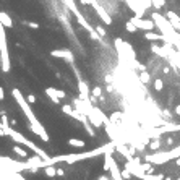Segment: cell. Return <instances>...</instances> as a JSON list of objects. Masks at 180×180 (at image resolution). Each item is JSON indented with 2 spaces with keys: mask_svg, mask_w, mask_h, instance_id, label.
<instances>
[{
  "mask_svg": "<svg viewBox=\"0 0 180 180\" xmlns=\"http://www.w3.org/2000/svg\"><path fill=\"white\" fill-rule=\"evenodd\" d=\"M12 94H13V98L16 99V102H18V105H20V109L23 110V114H25V117L28 119V122H29V130L34 133V135H37L39 138L42 140V141H49V135H47V132H46V128L42 127V123L37 120V117L34 115V112H33V109H31V104L26 101V98L21 94V91L20 89H12Z\"/></svg>",
  "mask_w": 180,
  "mask_h": 180,
  "instance_id": "1",
  "label": "cell"
},
{
  "mask_svg": "<svg viewBox=\"0 0 180 180\" xmlns=\"http://www.w3.org/2000/svg\"><path fill=\"white\" fill-rule=\"evenodd\" d=\"M5 133H7V135H8V136L13 140L15 143H20V144L26 146V148H29L31 151H34V153H36L37 156H41L42 159H47V157H49V154H47L44 149H41V148H39V146H36L34 143L31 141V140H28V138L25 136V135H21L20 132L13 130L12 127H5Z\"/></svg>",
  "mask_w": 180,
  "mask_h": 180,
  "instance_id": "2",
  "label": "cell"
},
{
  "mask_svg": "<svg viewBox=\"0 0 180 180\" xmlns=\"http://www.w3.org/2000/svg\"><path fill=\"white\" fill-rule=\"evenodd\" d=\"M0 67L5 73L10 71V68H12V62H10L8 55V44H7V31H5L2 21H0Z\"/></svg>",
  "mask_w": 180,
  "mask_h": 180,
  "instance_id": "3",
  "label": "cell"
},
{
  "mask_svg": "<svg viewBox=\"0 0 180 180\" xmlns=\"http://www.w3.org/2000/svg\"><path fill=\"white\" fill-rule=\"evenodd\" d=\"M73 73H75V76L78 78V91H80V98L81 99H89V98H91V96H89V88H88L86 81L81 78L80 70H78L75 65H73Z\"/></svg>",
  "mask_w": 180,
  "mask_h": 180,
  "instance_id": "4",
  "label": "cell"
},
{
  "mask_svg": "<svg viewBox=\"0 0 180 180\" xmlns=\"http://www.w3.org/2000/svg\"><path fill=\"white\" fill-rule=\"evenodd\" d=\"M50 55L55 59H62V60H65V62H68V63H73L75 62V57H73V52L68 49H55L50 52Z\"/></svg>",
  "mask_w": 180,
  "mask_h": 180,
  "instance_id": "5",
  "label": "cell"
},
{
  "mask_svg": "<svg viewBox=\"0 0 180 180\" xmlns=\"http://www.w3.org/2000/svg\"><path fill=\"white\" fill-rule=\"evenodd\" d=\"M46 94L49 96V99L52 101L54 104H60V101L63 99L67 94H65V91H62V89H57V88H46Z\"/></svg>",
  "mask_w": 180,
  "mask_h": 180,
  "instance_id": "6",
  "label": "cell"
},
{
  "mask_svg": "<svg viewBox=\"0 0 180 180\" xmlns=\"http://www.w3.org/2000/svg\"><path fill=\"white\" fill-rule=\"evenodd\" d=\"M0 21H2V25L5 28H12L13 26V20L10 18V16L5 13V12H0Z\"/></svg>",
  "mask_w": 180,
  "mask_h": 180,
  "instance_id": "7",
  "label": "cell"
},
{
  "mask_svg": "<svg viewBox=\"0 0 180 180\" xmlns=\"http://www.w3.org/2000/svg\"><path fill=\"white\" fill-rule=\"evenodd\" d=\"M12 149H13V151H15V153L18 154L20 157H23V159H28V151L21 148V146H20V143L13 144V148H12Z\"/></svg>",
  "mask_w": 180,
  "mask_h": 180,
  "instance_id": "8",
  "label": "cell"
},
{
  "mask_svg": "<svg viewBox=\"0 0 180 180\" xmlns=\"http://www.w3.org/2000/svg\"><path fill=\"white\" fill-rule=\"evenodd\" d=\"M68 144L73 146V148H84V146H86V143H84L83 140H78V138H71V140H68Z\"/></svg>",
  "mask_w": 180,
  "mask_h": 180,
  "instance_id": "9",
  "label": "cell"
},
{
  "mask_svg": "<svg viewBox=\"0 0 180 180\" xmlns=\"http://www.w3.org/2000/svg\"><path fill=\"white\" fill-rule=\"evenodd\" d=\"M44 170H46L47 177H55V175H57V169H55L54 166H46V167H44Z\"/></svg>",
  "mask_w": 180,
  "mask_h": 180,
  "instance_id": "10",
  "label": "cell"
},
{
  "mask_svg": "<svg viewBox=\"0 0 180 180\" xmlns=\"http://www.w3.org/2000/svg\"><path fill=\"white\" fill-rule=\"evenodd\" d=\"M62 110H63L67 115H71L73 110H75V107H73V105H70V104H63V105H62Z\"/></svg>",
  "mask_w": 180,
  "mask_h": 180,
  "instance_id": "11",
  "label": "cell"
},
{
  "mask_svg": "<svg viewBox=\"0 0 180 180\" xmlns=\"http://www.w3.org/2000/svg\"><path fill=\"white\" fill-rule=\"evenodd\" d=\"M0 122H2L3 128H5V127H10V123H8V119H7V115H5V112H2V119H0Z\"/></svg>",
  "mask_w": 180,
  "mask_h": 180,
  "instance_id": "12",
  "label": "cell"
},
{
  "mask_svg": "<svg viewBox=\"0 0 180 180\" xmlns=\"http://www.w3.org/2000/svg\"><path fill=\"white\" fill-rule=\"evenodd\" d=\"M23 23H25V25H28V26L31 28V29H37V28H39V25H37V23H34V21H23Z\"/></svg>",
  "mask_w": 180,
  "mask_h": 180,
  "instance_id": "13",
  "label": "cell"
},
{
  "mask_svg": "<svg viewBox=\"0 0 180 180\" xmlns=\"http://www.w3.org/2000/svg\"><path fill=\"white\" fill-rule=\"evenodd\" d=\"M26 101H28L29 104H34V102H36V96H34V94H28V96H26Z\"/></svg>",
  "mask_w": 180,
  "mask_h": 180,
  "instance_id": "14",
  "label": "cell"
},
{
  "mask_svg": "<svg viewBox=\"0 0 180 180\" xmlns=\"http://www.w3.org/2000/svg\"><path fill=\"white\" fill-rule=\"evenodd\" d=\"M93 96L101 99V88H94V89H93Z\"/></svg>",
  "mask_w": 180,
  "mask_h": 180,
  "instance_id": "15",
  "label": "cell"
},
{
  "mask_svg": "<svg viewBox=\"0 0 180 180\" xmlns=\"http://www.w3.org/2000/svg\"><path fill=\"white\" fill-rule=\"evenodd\" d=\"M0 136H7V133H5V128L2 125V122H0Z\"/></svg>",
  "mask_w": 180,
  "mask_h": 180,
  "instance_id": "16",
  "label": "cell"
},
{
  "mask_svg": "<svg viewBox=\"0 0 180 180\" xmlns=\"http://www.w3.org/2000/svg\"><path fill=\"white\" fill-rule=\"evenodd\" d=\"M5 99V91H3V88L0 86V101H3Z\"/></svg>",
  "mask_w": 180,
  "mask_h": 180,
  "instance_id": "17",
  "label": "cell"
},
{
  "mask_svg": "<svg viewBox=\"0 0 180 180\" xmlns=\"http://www.w3.org/2000/svg\"><path fill=\"white\" fill-rule=\"evenodd\" d=\"M57 175H60V177H63V175H65L63 169H57Z\"/></svg>",
  "mask_w": 180,
  "mask_h": 180,
  "instance_id": "18",
  "label": "cell"
}]
</instances>
